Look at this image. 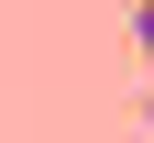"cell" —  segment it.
I'll return each mask as SVG.
<instances>
[{"instance_id": "6da1fadb", "label": "cell", "mask_w": 154, "mask_h": 143, "mask_svg": "<svg viewBox=\"0 0 154 143\" xmlns=\"http://www.w3.org/2000/svg\"><path fill=\"white\" fill-rule=\"evenodd\" d=\"M132 44H143V66H154V0H132Z\"/></svg>"}, {"instance_id": "7a4b0ae2", "label": "cell", "mask_w": 154, "mask_h": 143, "mask_svg": "<svg viewBox=\"0 0 154 143\" xmlns=\"http://www.w3.org/2000/svg\"><path fill=\"white\" fill-rule=\"evenodd\" d=\"M143 121H154V99H143Z\"/></svg>"}]
</instances>
